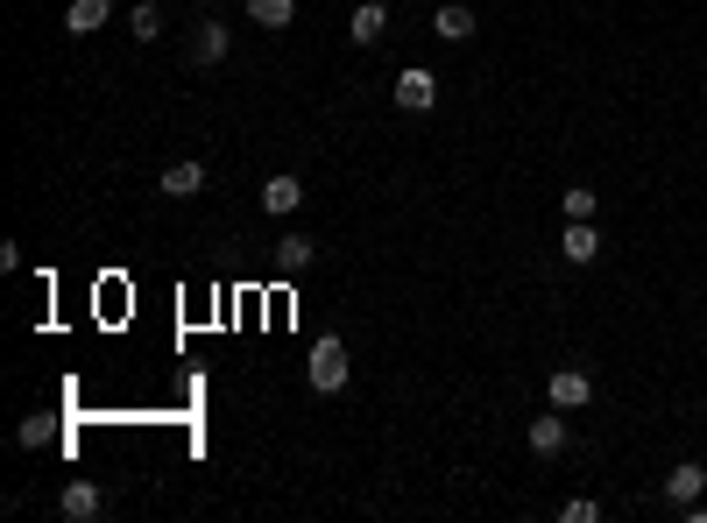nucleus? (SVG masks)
I'll list each match as a JSON object with an SVG mask.
<instances>
[{
	"instance_id": "nucleus-11",
	"label": "nucleus",
	"mask_w": 707,
	"mask_h": 523,
	"mask_svg": "<svg viewBox=\"0 0 707 523\" xmlns=\"http://www.w3.org/2000/svg\"><path fill=\"white\" fill-rule=\"evenodd\" d=\"M312 262H319V241L312 234H283L276 241V269H283V276H304Z\"/></svg>"
},
{
	"instance_id": "nucleus-17",
	"label": "nucleus",
	"mask_w": 707,
	"mask_h": 523,
	"mask_svg": "<svg viewBox=\"0 0 707 523\" xmlns=\"http://www.w3.org/2000/svg\"><path fill=\"white\" fill-rule=\"evenodd\" d=\"M50 432H57L50 418H22V424H14V445H22V453H43V445H50Z\"/></svg>"
},
{
	"instance_id": "nucleus-4",
	"label": "nucleus",
	"mask_w": 707,
	"mask_h": 523,
	"mask_svg": "<svg viewBox=\"0 0 707 523\" xmlns=\"http://www.w3.org/2000/svg\"><path fill=\"white\" fill-rule=\"evenodd\" d=\"M100 510H107V489H100V481H71V489L57 495V516H71V523H92Z\"/></svg>"
},
{
	"instance_id": "nucleus-7",
	"label": "nucleus",
	"mask_w": 707,
	"mask_h": 523,
	"mask_svg": "<svg viewBox=\"0 0 707 523\" xmlns=\"http://www.w3.org/2000/svg\"><path fill=\"white\" fill-rule=\"evenodd\" d=\"M700 489H707V467H700V460H679V467L665 474V502H673V510H679V502H700Z\"/></svg>"
},
{
	"instance_id": "nucleus-18",
	"label": "nucleus",
	"mask_w": 707,
	"mask_h": 523,
	"mask_svg": "<svg viewBox=\"0 0 707 523\" xmlns=\"http://www.w3.org/2000/svg\"><path fill=\"white\" fill-rule=\"evenodd\" d=\"M559 212H566V220H595V212H602V199H595L587 184H573L566 199H559Z\"/></svg>"
},
{
	"instance_id": "nucleus-12",
	"label": "nucleus",
	"mask_w": 707,
	"mask_h": 523,
	"mask_svg": "<svg viewBox=\"0 0 707 523\" xmlns=\"http://www.w3.org/2000/svg\"><path fill=\"white\" fill-rule=\"evenodd\" d=\"M432 29H438V36H446V43H467V36H474V29H482V22H474V8H467V0H446V8H438V14H432Z\"/></svg>"
},
{
	"instance_id": "nucleus-15",
	"label": "nucleus",
	"mask_w": 707,
	"mask_h": 523,
	"mask_svg": "<svg viewBox=\"0 0 707 523\" xmlns=\"http://www.w3.org/2000/svg\"><path fill=\"white\" fill-rule=\"evenodd\" d=\"M248 22H262V29H291V22H297V0H248Z\"/></svg>"
},
{
	"instance_id": "nucleus-16",
	"label": "nucleus",
	"mask_w": 707,
	"mask_h": 523,
	"mask_svg": "<svg viewBox=\"0 0 707 523\" xmlns=\"http://www.w3.org/2000/svg\"><path fill=\"white\" fill-rule=\"evenodd\" d=\"M128 36H135V43H156V36H163V14H156V0H142V8L128 14Z\"/></svg>"
},
{
	"instance_id": "nucleus-3",
	"label": "nucleus",
	"mask_w": 707,
	"mask_h": 523,
	"mask_svg": "<svg viewBox=\"0 0 707 523\" xmlns=\"http://www.w3.org/2000/svg\"><path fill=\"white\" fill-rule=\"evenodd\" d=\"M396 107H404V113H432L438 107V71H425V64L396 71Z\"/></svg>"
},
{
	"instance_id": "nucleus-5",
	"label": "nucleus",
	"mask_w": 707,
	"mask_h": 523,
	"mask_svg": "<svg viewBox=\"0 0 707 523\" xmlns=\"http://www.w3.org/2000/svg\"><path fill=\"white\" fill-rule=\"evenodd\" d=\"M559 255L573 262V269H587L602 255V234H595V220H566V234H559Z\"/></svg>"
},
{
	"instance_id": "nucleus-14",
	"label": "nucleus",
	"mask_w": 707,
	"mask_h": 523,
	"mask_svg": "<svg viewBox=\"0 0 707 523\" xmlns=\"http://www.w3.org/2000/svg\"><path fill=\"white\" fill-rule=\"evenodd\" d=\"M524 439H531V453H545V460H552V453H566V418H552V411H545V418H531V432H524Z\"/></svg>"
},
{
	"instance_id": "nucleus-9",
	"label": "nucleus",
	"mask_w": 707,
	"mask_h": 523,
	"mask_svg": "<svg viewBox=\"0 0 707 523\" xmlns=\"http://www.w3.org/2000/svg\"><path fill=\"white\" fill-rule=\"evenodd\" d=\"M113 22V0H71V8H64V29L71 36H100Z\"/></svg>"
},
{
	"instance_id": "nucleus-20",
	"label": "nucleus",
	"mask_w": 707,
	"mask_h": 523,
	"mask_svg": "<svg viewBox=\"0 0 707 523\" xmlns=\"http://www.w3.org/2000/svg\"><path fill=\"white\" fill-rule=\"evenodd\" d=\"M199 8H220V0H199Z\"/></svg>"
},
{
	"instance_id": "nucleus-2",
	"label": "nucleus",
	"mask_w": 707,
	"mask_h": 523,
	"mask_svg": "<svg viewBox=\"0 0 707 523\" xmlns=\"http://www.w3.org/2000/svg\"><path fill=\"white\" fill-rule=\"evenodd\" d=\"M545 396H552V411H587V403H595V375H587V368H552Z\"/></svg>"
},
{
	"instance_id": "nucleus-8",
	"label": "nucleus",
	"mask_w": 707,
	"mask_h": 523,
	"mask_svg": "<svg viewBox=\"0 0 707 523\" xmlns=\"http://www.w3.org/2000/svg\"><path fill=\"white\" fill-rule=\"evenodd\" d=\"M226 50H234V36H226V22H220V14H205V22H199V36H191V57H199V64H220Z\"/></svg>"
},
{
	"instance_id": "nucleus-10",
	"label": "nucleus",
	"mask_w": 707,
	"mask_h": 523,
	"mask_svg": "<svg viewBox=\"0 0 707 523\" xmlns=\"http://www.w3.org/2000/svg\"><path fill=\"white\" fill-rule=\"evenodd\" d=\"M199 184H205V163H170L163 170V178H156V191H163V199H199Z\"/></svg>"
},
{
	"instance_id": "nucleus-13",
	"label": "nucleus",
	"mask_w": 707,
	"mask_h": 523,
	"mask_svg": "<svg viewBox=\"0 0 707 523\" xmlns=\"http://www.w3.org/2000/svg\"><path fill=\"white\" fill-rule=\"evenodd\" d=\"M382 29H390V8H382V0H361V8L347 14V36H354V43H382Z\"/></svg>"
},
{
	"instance_id": "nucleus-1",
	"label": "nucleus",
	"mask_w": 707,
	"mask_h": 523,
	"mask_svg": "<svg viewBox=\"0 0 707 523\" xmlns=\"http://www.w3.org/2000/svg\"><path fill=\"white\" fill-rule=\"evenodd\" d=\"M304 382H312L319 396H340V390H347V340H340V333L319 340L312 361H304Z\"/></svg>"
},
{
	"instance_id": "nucleus-19",
	"label": "nucleus",
	"mask_w": 707,
	"mask_h": 523,
	"mask_svg": "<svg viewBox=\"0 0 707 523\" xmlns=\"http://www.w3.org/2000/svg\"><path fill=\"white\" fill-rule=\"evenodd\" d=\"M559 516H566V523H595V516H602V502H587V495H573V502H566V510H559Z\"/></svg>"
},
{
	"instance_id": "nucleus-6",
	"label": "nucleus",
	"mask_w": 707,
	"mask_h": 523,
	"mask_svg": "<svg viewBox=\"0 0 707 523\" xmlns=\"http://www.w3.org/2000/svg\"><path fill=\"white\" fill-rule=\"evenodd\" d=\"M297 205H304V184L291 178V170H276V178L262 184V212H270V220H291Z\"/></svg>"
}]
</instances>
